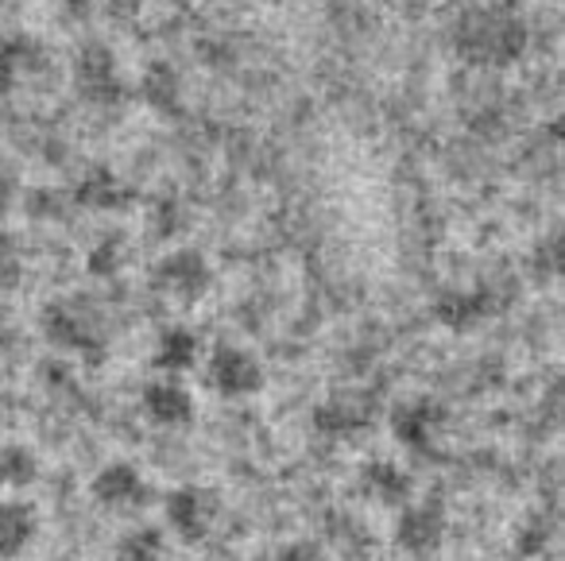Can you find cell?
Masks as SVG:
<instances>
[{"mask_svg":"<svg viewBox=\"0 0 565 561\" xmlns=\"http://www.w3.org/2000/svg\"><path fill=\"white\" fill-rule=\"evenodd\" d=\"M457 51H461L469 63L480 66H508L523 55L526 47V28L519 17L500 9H484V12H469V17L457 24L454 35Z\"/></svg>","mask_w":565,"mask_h":561,"instance_id":"6da1fadb","label":"cell"},{"mask_svg":"<svg viewBox=\"0 0 565 561\" xmlns=\"http://www.w3.org/2000/svg\"><path fill=\"white\" fill-rule=\"evenodd\" d=\"M202 372L205 388L217 399H228V403L256 399L267 383L264 360L244 345H213L210 357H202Z\"/></svg>","mask_w":565,"mask_h":561,"instance_id":"7a4b0ae2","label":"cell"},{"mask_svg":"<svg viewBox=\"0 0 565 561\" xmlns=\"http://www.w3.org/2000/svg\"><path fill=\"white\" fill-rule=\"evenodd\" d=\"M74 89L94 109H117L132 97V86H128L117 51L109 43H86L74 55Z\"/></svg>","mask_w":565,"mask_h":561,"instance_id":"3957f363","label":"cell"},{"mask_svg":"<svg viewBox=\"0 0 565 561\" xmlns=\"http://www.w3.org/2000/svg\"><path fill=\"white\" fill-rule=\"evenodd\" d=\"M151 290L179 306L202 303L213 290V264L202 248H171L151 264Z\"/></svg>","mask_w":565,"mask_h":561,"instance_id":"277c9868","label":"cell"},{"mask_svg":"<svg viewBox=\"0 0 565 561\" xmlns=\"http://www.w3.org/2000/svg\"><path fill=\"white\" fill-rule=\"evenodd\" d=\"M40 326H43V337H47L55 349L63 352H74V357H97L105 352V337H102V326H97L94 310L78 298H51L40 314Z\"/></svg>","mask_w":565,"mask_h":561,"instance_id":"5b68a950","label":"cell"},{"mask_svg":"<svg viewBox=\"0 0 565 561\" xmlns=\"http://www.w3.org/2000/svg\"><path fill=\"white\" fill-rule=\"evenodd\" d=\"M221 515V499L205 484H179L163 496V522L179 542L198 546L210 538L213 522Z\"/></svg>","mask_w":565,"mask_h":561,"instance_id":"8992f818","label":"cell"},{"mask_svg":"<svg viewBox=\"0 0 565 561\" xmlns=\"http://www.w3.org/2000/svg\"><path fill=\"white\" fill-rule=\"evenodd\" d=\"M446 430V406L434 395H407L387 411V434L407 453H434Z\"/></svg>","mask_w":565,"mask_h":561,"instance_id":"52a82bcc","label":"cell"},{"mask_svg":"<svg viewBox=\"0 0 565 561\" xmlns=\"http://www.w3.org/2000/svg\"><path fill=\"white\" fill-rule=\"evenodd\" d=\"M89 499L113 515H136L151 504V480L136 461H105L89 476Z\"/></svg>","mask_w":565,"mask_h":561,"instance_id":"ba28073f","label":"cell"},{"mask_svg":"<svg viewBox=\"0 0 565 561\" xmlns=\"http://www.w3.org/2000/svg\"><path fill=\"white\" fill-rule=\"evenodd\" d=\"M446 530H449L446 507L434 504V499H426V504H415V499H411L407 507L395 511L392 542H395V550L407 553L411 561H426L430 553L441 550Z\"/></svg>","mask_w":565,"mask_h":561,"instance_id":"9c48e42d","label":"cell"},{"mask_svg":"<svg viewBox=\"0 0 565 561\" xmlns=\"http://www.w3.org/2000/svg\"><path fill=\"white\" fill-rule=\"evenodd\" d=\"M140 414L159 430H186L198 414L194 391L174 375H156L140 391Z\"/></svg>","mask_w":565,"mask_h":561,"instance_id":"30bf717a","label":"cell"},{"mask_svg":"<svg viewBox=\"0 0 565 561\" xmlns=\"http://www.w3.org/2000/svg\"><path fill=\"white\" fill-rule=\"evenodd\" d=\"M356 491L376 507H407L415 499V476L392 457H369L356 468Z\"/></svg>","mask_w":565,"mask_h":561,"instance_id":"8fae6325","label":"cell"},{"mask_svg":"<svg viewBox=\"0 0 565 561\" xmlns=\"http://www.w3.org/2000/svg\"><path fill=\"white\" fill-rule=\"evenodd\" d=\"M430 314L449 334H469L472 326H480L492 314V298L480 287H446L434 295Z\"/></svg>","mask_w":565,"mask_h":561,"instance_id":"7c38bea8","label":"cell"},{"mask_svg":"<svg viewBox=\"0 0 565 561\" xmlns=\"http://www.w3.org/2000/svg\"><path fill=\"white\" fill-rule=\"evenodd\" d=\"M202 364V337L190 326H167L151 345V368L159 375H186Z\"/></svg>","mask_w":565,"mask_h":561,"instance_id":"4fadbf2b","label":"cell"},{"mask_svg":"<svg viewBox=\"0 0 565 561\" xmlns=\"http://www.w3.org/2000/svg\"><path fill=\"white\" fill-rule=\"evenodd\" d=\"M40 538V511L28 499H0V561H17Z\"/></svg>","mask_w":565,"mask_h":561,"instance_id":"5bb4252c","label":"cell"},{"mask_svg":"<svg viewBox=\"0 0 565 561\" xmlns=\"http://www.w3.org/2000/svg\"><path fill=\"white\" fill-rule=\"evenodd\" d=\"M136 97L148 105L159 117H179L182 113V97H186V86H182V74L174 71L171 63H148L136 82Z\"/></svg>","mask_w":565,"mask_h":561,"instance_id":"9a60e30c","label":"cell"},{"mask_svg":"<svg viewBox=\"0 0 565 561\" xmlns=\"http://www.w3.org/2000/svg\"><path fill=\"white\" fill-rule=\"evenodd\" d=\"M315 430L322 437H330V442H353V437H361L364 430L372 426L369 411H364L361 403H356L353 395H330L322 399V403L315 406Z\"/></svg>","mask_w":565,"mask_h":561,"instance_id":"2e32d148","label":"cell"},{"mask_svg":"<svg viewBox=\"0 0 565 561\" xmlns=\"http://www.w3.org/2000/svg\"><path fill=\"white\" fill-rule=\"evenodd\" d=\"M74 202H78L82 210H94V213L125 210L128 187L117 171H109V167H94V171L82 174V182L74 187Z\"/></svg>","mask_w":565,"mask_h":561,"instance_id":"e0dca14e","label":"cell"},{"mask_svg":"<svg viewBox=\"0 0 565 561\" xmlns=\"http://www.w3.org/2000/svg\"><path fill=\"white\" fill-rule=\"evenodd\" d=\"M43 461L32 445L0 442V491H24L40 480Z\"/></svg>","mask_w":565,"mask_h":561,"instance_id":"ac0fdd59","label":"cell"},{"mask_svg":"<svg viewBox=\"0 0 565 561\" xmlns=\"http://www.w3.org/2000/svg\"><path fill=\"white\" fill-rule=\"evenodd\" d=\"M167 534L156 522H136L113 542V561H163Z\"/></svg>","mask_w":565,"mask_h":561,"instance_id":"d6986e66","label":"cell"},{"mask_svg":"<svg viewBox=\"0 0 565 561\" xmlns=\"http://www.w3.org/2000/svg\"><path fill=\"white\" fill-rule=\"evenodd\" d=\"M40 51H43L40 43L28 40V35H9V40H0V94L17 89V82L35 66Z\"/></svg>","mask_w":565,"mask_h":561,"instance_id":"ffe728a7","label":"cell"},{"mask_svg":"<svg viewBox=\"0 0 565 561\" xmlns=\"http://www.w3.org/2000/svg\"><path fill=\"white\" fill-rule=\"evenodd\" d=\"M550 542H554V519L542 511L523 515V519L515 522V530H511V550H515L519 558H542V553L550 550Z\"/></svg>","mask_w":565,"mask_h":561,"instance_id":"44dd1931","label":"cell"},{"mask_svg":"<svg viewBox=\"0 0 565 561\" xmlns=\"http://www.w3.org/2000/svg\"><path fill=\"white\" fill-rule=\"evenodd\" d=\"M20 279H24V252H20L17 236L0 233V295L17 290Z\"/></svg>","mask_w":565,"mask_h":561,"instance_id":"7402d4cb","label":"cell"},{"mask_svg":"<svg viewBox=\"0 0 565 561\" xmlns=\"http://www.w3.org/2000/svg\"><path fill=\"white\" fill-rule=\"evenodd\" d=\"M120 267H125V244L117 236H109V241H102L89 252V272L94 275H117Z\"/></svg>","mask_w":565,"mask_h":561,"instance_id":"603a6c76","label":"cell"},{"mask_svg":"<svg viewBox=\"0 0 565 561\" xmlns=\"http://www.w3.org/2000/svg\"><path fill=\"white\" fill-rule=\"evenodd\" d=\"M264 561H322V553H318V546L307 542V538H291V542L275 546Z\"/></svg>","mask_w":565,"mask_h":561,"instance_id":"cb8c5ba5","label":"cell"},{"mask_svg":"<svg viewBox=\"0 0 565 561\" xmlns=\"http://www.w3.org/2000/svg\"><path fill=\"white\" fill-rule=\"evenodd\" d=\"M12 202H17V179H12V171L0 167V213L9 210Z\"/></svg>","mask_w":565,"mask_h":561,"instance_id":"d4e9b609","label":"cell"}]
</instances>
